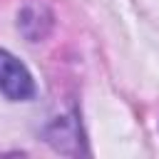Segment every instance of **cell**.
Instances as JSON below:
<instances>
[{
	"label": "cell",
	"instance_id": "cell-1",
	"mask_svg": "<svg viewBox=\"0 0 159 159\" xmlns=\"http://www.w3.org/2000/svg\"><path fill=\"white\" fill-rule=\"evenodd\" d=\"M0 92L7 99H30L35 94V82L27 67L10 55L7 50H0Z\"/></svg>",
	"mask_w": 159,
	"mask_h": 159
}]
</instances>
